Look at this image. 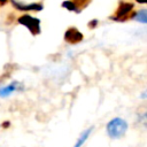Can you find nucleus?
Listing matches in <instances>:
<instances>
[{
	"label": "nucleus",
	"mask_w": 147,
	"mask_h": 147,
	"mask_svg": "<svg viewBox=\"0 0 147 147\" xmlns=\"http://www.w3.org/2000/svg\"><path fill=\"white\" fill-rule=\"evenodd\" d=\"M107 133L111 139H119L122 138L126 130H127V123L125 119L121 117H115L107 124Z\"/></svg>",
	"instance_id": "obj_1"
},
{
	"label": "nucleus",
	"mask_w": 147,
	"mask_h": 147,
	"mask_svg": "<svg viewBox=\"0 0 147 147\" xmlns=\"http://www.w3.org/2000/svg\"><path fill=\"white\" fill-rule=\"evenodd\" d=\"M18 23L26 26L30 30V32L34 36L40 33V20L39 18H36L31 15L25 14V15H22L18 18Z\"/></svg>",
	"instance_id": "obj_2"
},
{
	"label": "nucleus",
	"mask_w": 147,
	"mask_h": 147,
	"mask_svg": "<svg viewBox=\"0 0 147 147\" xmlns=\"http://www.w3.org/2000/svg\"><path fill=\"white\" fill-rule=\"evenodd\" d=\"M133 7H134V5L132 2H121L115 13L114 20L115 21H125V20L130 18L131 16H129V14L133 9Z\"/></svg>",
	"instance_id": "obj_3"
},
{
	"label": "nucleus",
	"mask_w": 147,
	"mask_h": 147,
	"mask_svg": "<svg viewBox=\"0 0 147 147\" xmlns=\"http://www.w3.org/2000/svg\"><path fill=\"white\" fill-rule=\"evenodd\" d=\"M83 33L76 28H69L64 33V40L69 44H77L83 40Z\"/></svg>",
	"instance_id": "obj_4"
},
{
	"label": "nucleus",
	"mask_w": 147,
	"mask_h": 147,
	"mask_svg": "<svg viewBox=\"0 0 147 147\" xmlns=\"http://www.w3.org/2000/svg\"><path fill=\"white\" fill-rule=\"evenodd\" d=\"M13 7H15L18 10L22 11H28V10H41L42 9V5L41 3H22V2H17L15 0H10Z\"/></svg>",
	"instance_id": "obj_5"
},
{
	"label": "nucleus",
	"mask_w": 147,
	"mask_h": 147,
	"mask_svg": "<svg viewBox=\"0 0 147 147\" xmlns=\"http://www.w3.org/2000/svg\"><path fill=\"white\" fill-rule=\"evenodd\" d=\"M17 88H18V82H11V83H9L8 85H6V86H3V87L0 88V98H6V96L10 95Z\"/></svg>",
	"instance_id": "obj_6"
},
{
	"label": "nucleus",
	"mask_w": 147,
	"mask_h": 147,
	"mask_svg": "<svg viewBox=\"0 0 147 147\" xmlns=\"http://www.w3.org/2000/svg\"><path fill=\"white\" fill-rule=\"evenodd\" d=\"M92 130H93V127H88V129H86L85 131H83L82 132V134L79 136V138H78V140H77V142L75 144V146L74 147H82L83 146V144L87 140V138H88V136H90V133L92 132Z\"/></svg>",
	"instance_id": "obj_7"
},
{
	"label": "nucleus",
	"mask_w": 147,
	"mask_h": 147,
	"mask_svg": "<svg viewBox=\"0 0 147 147\" xmlns=\"http://www.w3.org/2000/svg\"><path fill=\"white\" fill-rule=\"evenodd\" d=\"M133 17H134L138 22L146 24V23H147V10H146V9H141V10L134 13V16H133Z\"/></svg>",
	"instance_id": "obj_8"
},
{
	"label": "nucleus",
	"mask_w": 147,
	"mask_h": 147,
	"mask_svg": "<svg viewBox=\"0 0 147 147\" xmlns=\"http://www.w3.org/2000/svg\"><path fill=\"white\" fill-rule=\"evenodd\" d=\"M76 7V13H80L82 9H84L90 2L91 0H71Z\"/></svg>",
	"instance_id": "obj_9"
},
{
	"label": "nucleus",
	"mask_w": 147,
	"mask_h": 147,
	"mask_svg": "<svg viewBox=\"0 0 147 147\" xmlns=\"http://www.w3.org/2000/svg\"><path fill=\"white\" fill-rule=\"evenodd\" d=\"M62 7L63 8H67L68 10H71V11H76V7L74 5V2L71 0H65L62 2Z\"/></svg>",
	"instance_id": "obj_10"
},
{
	"label": "nucleus",
	"mask_w": 147,
	"mask_h": 147,
	"mask_svg": "<svg viewBox=\"0 0 147 147\" xmlns=\"http://www.w3.org/2000/svg\"><path fill=\"white\" fill-rule=\"evenodd\" d=\"M96 24H98V20H93V21H91V22L88 23V28L92 29V28H94Z\"/></svg>",
	"instance_id": "obj_11"
},
{
	"label": "nucleus",
	"mask_w": 147,
	"mask_h": 147,
	"mask_svg": "<svg viewBox=\"0 0 147 147\" xmlns=\"http://www.w3.org/2000/svg\"><path fill=\"white\" fill-rule=\"evenodd\" d=\"M9 125H10V123H9V122H5V123L2 124V126H3V127H7V126H9Z\"/></svg>",
	"instance_id": "obj_12"
},
{
	"label": "nucleus",
	"mask_w": 147,
	"mask_h": 147,
	"mask_svg": "<svg viewBox=\"0 0 147 147\" xmlns=\"http://www.w3.org/2000/svg\"><path fill=\"white\" fill-rule=\"evenodd\" d=\"M7 2V0H0V6H3Z\"/></svg>",
	"instance_id": "obj_13"
},
{
	"label": "nucleus",
	"mask_w": 147,
	"mask_h": 147,
	"mask_svg": "<svg viewBox=\"0 0 147 147\" xmlns=\"http://www.w3.org/2000/svg\"><path fill=\"white\" fill-rule=\"evenodd\" d=\"M137 1H138V2H140V3H145L147 0H137Z\"/></svg>",
	"instance_id": "obj_14"
}]
</instances>
